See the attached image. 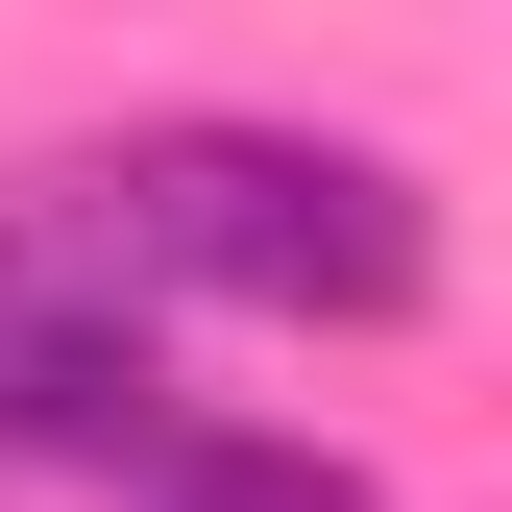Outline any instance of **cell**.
<instances>
[{
  "label": "cell",
  "mask_w": 512,
  "mask_h": 512,
  "mask_svg": "<svg viewBox=\"0 0 512 512\" xmlns=\"http://www.w3.org/2000/svg\"><path fill=\"white\" fill-rule=\"evenodd\" d=\"M98 244L147 293H244V317H415L439 293V196L391 147H342V122H147V147H98L74 171Z\"/></svg>",
  "instance_id": "cell-1"
},
{
  "label": "cell",
  "mask_w": 512,
  "mask_h": 512,
  "mask_svg": "<svg viewBox=\"0 0 512 512\" xmlns=\"http://www.w3.org/2000/svg\"><path fill=\"white\" fill-rule=\"evenodd\" d=\"M147 439V269L74 171H0V464H122Z\"/></svg>",
  "instance_id": "cell-2"
},
{
  "label": "cell",
  "mask_w": 512,
  "mask_h": 512,
  "mask_svg": "<svg viewBox=\"0 0 512 512\" xmlns=\"http://www.w3.org/2000/svg\"><path fill=\"white\" fill-rule=\"evenodd\" d=\"M122 512H391L342 439H244V415H147L122 439Z\"/></svg>",
  "instance_id": "cell-3"
}]
</instances>
